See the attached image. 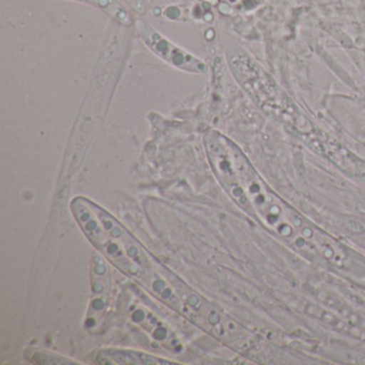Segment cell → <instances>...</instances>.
<instances>
[{
    "instance_id": "6da1fadb",
    "label": "cell",
    "mask_w": 365,
    "mask_h": 365,
    "mask_svg": "<svg viewBox=\"0 0 365 365\" xmlns=\"http://www.w3.org/2000/svg\"><path fill=\"white\" fill-rule=\"evenodd\" d=\"M204 143L215 176L238 206L296 249L309 253L317 250L319 245L313 241V230L267 187L232 140L219 132L209 131Z\"/></svg>"
},
{
    "instance_id": "7a4b0ae2",
    "label": "cell",
    "mask_w": 365,
    "mask_h": 365,
    "mask_svg": "<svg viewBox=\"0 0 365 365\" xmlns=\"http://www.w3.org/2000/svg\"><path fill=\"white\" fill-rule=\"evenodd\" d=\"M71 207L85 234L115 266L131 275L146 273V254L112 215L84 197L76 198Z\"/></svg>"
},
{
    "instance_id": "3957f363",
    "label": "cell",
    "mask_w": 365,
    "mask_h": 365,
    "mask_svg": "<svg viewBox=\"0 0 365 365\" xmlns=\"http://www.w3.org/2000/svg\"><path fill=\"white\" fill-rule=\"evenodd\" d=\"M136 31L145 46L162 61L170 63L176 69L189 73L202 74L206 72V65L197 57L175 46L144 20L135 21Z\"/></svg>"
},
{
    "instance_id": "277c9868",
    "label": "cell",
    "mask_w": 365,
    "mask_h": 365,
    "mask_svg": "<svg viewBox=\"0 0 365 365\" xmlns=\"http://www.w3.org/2000/svg\"><path fill=\"white\" fill-rule=\"evenodd\" d=\"M99 360L102 362L118 363V364H170L168 361L138 351L123 350H104Z\"/></svg>"
},
{
    "instance_id": "5b68a950",
    "label": "cell",
    "mask_w": 365,
    "mask_h": 365,
    "mask_svg": "<svg viewBox=\"0 0 365 365\" xmlns=\"http://www.w3.org/2000/svg\"><path fill=\"white\" fill-rule=\"evenodd\" d=\"M71 1L97 8L123 26H131L133 24L131 14L119 3L118 0H71Z\"/></svg>"
},
{
    "instance_id": "8992f818",
    "label": "cell",
    "mask_w": 365,
    "mask_h": 365,
    "mask_svg": "<svg viewBox=\"0 0 365 365\" xmlns=\"http://www.w3.org/2000/svg\"><path fill=\"white\" fill-rule=\"evenodd\" d=\"M123 1L140 16H144L147 12V5L145 0H123Z\"/></svg>"
}]
</instances>
